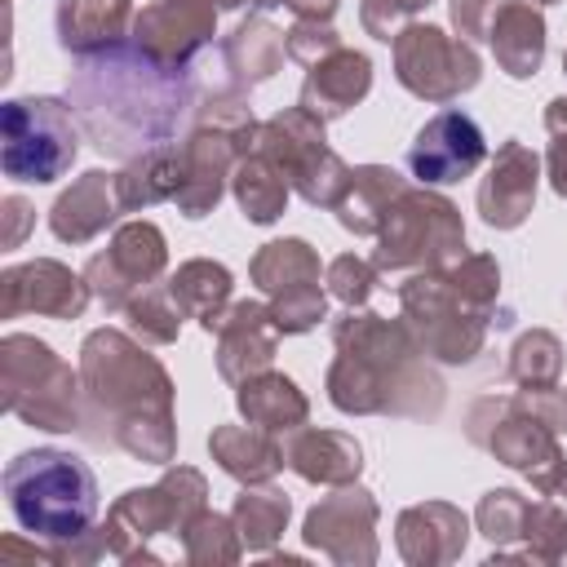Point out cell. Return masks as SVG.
<instances>
[{
    "instance_id": "obj_4",
    "label": "cell",
    "mask_w": 567,
    "mask_h": 567,
    "mask_svg": "<svg viewBox=\"0 0 567 567\" xmlns=\"http://www.w3.org/2000/svg\"><path fill=\"white\" fill-rule=\"evenodd\" d=\"M461 239L465 235H461L456 208L447 199L399 195L390 217H385L377 266L381 270H403V266H421V261H443L447 252L461 248Z\"/></svg>"
},
{
    "instance_id": "obj_5",
    "label": "cell",
    "mask_w": 567,
    "mask_h": 567,
    "mask_svg": "<svg viewBox=\"0 0 567 567\" xmlns=\"http://www.w3.org/2000/svg\"><path fill=\"white\" fill-rule=\"evenodd\" d=\"M394 58H399V80L421 93V97H452L478 80V58L465 40H447L434 27H408L394 35Z\"/></svg>"
},
{
    "instance_id": "obj_9",
    "label": "cell",
    "mask_w": 567,
    "mask_h": 567,
    "mask_svg": "<svg viewBox=\"0 0 567 567\" xmlns=\"http://www.w3.org/2000/svg\"><path fill=\"white\" fill-rule=\"evenodd\" d=\"M213 4L208 0H159L137 13V44L168 62L182 66L208 35H213Z\"/></svg>"
},
{
    "instance_id": "obj_17",
    "label": "cell",
    "mask_w": 567,
    "mask_h": 567,
    "mask_svg": "<svg viewBox=\"0 0 567 567\" xmlns=\"http://www.w3.org/2000/svg\"><path fill=\"white\" fill-rule=\"evenodd\" d=\"M182 186V151H146L128 173L115 177V199L120 208H137V204H155L164 195H177Z\"/></svg>"
},
{
    "instance_id": "obj_18",
    "label": "cell",
    "mask_w": 567,
    "mask_h": 567,
    "mask_svg": "<svg viewBox=\"0 0 567 567\" xmlns=\"http://www.w3.org/2000/svg\"><path fill=\"white\" fill-rule=\"evenodd\" d=\"M239 408L248 421L275 430V425H292L306 416V399L297 394V385L288 377H261V381H244L239 390Z\"/></svg>"
},
{
    "instance_id": "obj_8",
    "label": "cell",
    "mask_w": 567,
    "mask_h": 567,
    "mask_svg": "<svg viewBox=\"0 0 567 567\" xmlns=\"http://www.w3.org/2000/svg\"><path fill=\"white\" fill-rule=\"evenodd\" d=\"M164 266V239L155 226L137 221V226H124L115 235V244L89 261V284L93 292L106 301V306H124V292L128 288H142L151 275H159Z\"/></svg>"
},
{
    "instance_id": "obj_23",
    "label": "cell",
    "mask_w": 567,
    "mask_h": 567,
    "mask_svg": "<svg viewBox=\"0 0 567 567\" xmlns=\"http://www.w3.org/2000/svg\"><path fill=\"white\" fill-rule=\"evenodd\" d=\"M332 443H337V434H315V430H310V434H301V439L292 443L288 456H292V465H297L306 478H328V483H332V478L359 474V461H341V456L332 461V456H328Z\"/></svg>"
},
{
    "instance_id": "obj_12",
    "label": "cell",
    "mask_w": 567,
    "mask_h": 567,
    "mask_svg": "<svg viewBox=\"0 0 567 567\" xmlns=\"http://www.w3.org/2000/svg\"><path fill=\"white\" fill-rule=\"evenodd\" d=\"M368 58L363 53H350V49H332V58L310 71L306 80V93H301V106L315 111V115H341L346 106H354L363 93H368Z\"/></svg>"
},
{
    "instance_id": "obj_21",
    "label": "cell",
    "mask_w": 567,
    "mask_h": 567,
    "mask_svg": "<svg viewBox=\"0 0 567 567\" xmlns=\"http://www.w3.org/2000/svg\"><path fill=\"white\" fill-rule=\"evenodd\" d=\"M266 310L261 306H239L235 315H230V328H221V372L235 363V354H244L248 359V368H261L266 359H270V350H275V332L266 328Z\"/></svg>"
},
{
    "instance_id": "obj_27",
    "label": "cell",
    "mask_w": 567,
    "mask_h": 567,
    "mask_svg": "<svg viewBox=\"0 0 567 567\" xmlns=\"http://www.w3.org/2000/svg\"><path fill=\"white\" fill-rule=\"evenodd\" d=\"M128 315H133V328H137L146 341H173V337H177V310H168L159 297L133 301Z\"/></svg>"
},
{
    "instance_id": "obj_22",
    "label": "cell",
    "mask_w": 567,
    "mask_h": 567,
    "mask_svg": "<svg viewBox=\"0 0 567 567\" xmlns=\"http://www.w3.org/2000/svg\"><path fill=\"white\" fill-rule=\"evenodd\" d=\"M213 452H217V461H221L230 474H248V478L270 474V470L279 465V452H275L261 434H244V430H221V434L213 439Z\"/></svg>"
},
{
    "instance_id": "obj_15",
    "label": "cell",
    "mask_w": 567,
    "mask_h": 567,
    "mask_svg": "<svg viewBox=\"0 0 567 567\" xmlns=\"http://www.w3.org/2000/svg\"><path fill=\"white\" fill-rule=\"evenodd\" d=\"M403 195V186H399V173H390V168H359V173H350V186H346V195L337 199V213H341V226H350L354 235H368V230H377L385 217H390V208H394V199Z\"/></svg>"
},
{
    "instance_id": "obj_11",
    "label": "cell",
    "mask_w": 567,
    "mask_h": 567,
    "mask_svg": "<svg viewBox=\"0 0 567 567\" xmlns=\"http://www.w3.org/2000/svg\"><path fill=\"white\" fill-rule=\"evenodd\" d=\"M44 310V315H80L84 310V288L71 270L53 266V261H31L22 270L4 275V310Z\"/></svg>"
},
{
    "instance_id": "obj_7",
    "label": "cell",
    "mask_w": 567,
    "mask_h": 567,
    "mask_svg": "<svg viewBox=\"0 0 567 567\" xmlns=\"http://www.w3.org/2000/svg\"><path fill=\"white\" fill-rule=\"evenodd\" d=\"M483 159V133L465 111H439L412 142L408 168L430 186L439 182H461L478 168Z\"/></svg>"
},
{
    "instance_id": "obj_1",
    "label": "cell",
    "mask_w": 567,
    "mask_h": 567,
    "mask_svg": "<svg viewBox=\"0 0 567 567\" xmlns=\"http://www.w3.org/2000/svg\"><path fill=\"white\" fill-rule=\"evenodd\" d=\"M66 102L102 155H137L177 133L190 111V80L142 44H106L97 53H80Z\"/></svg>"
},
{
    "instance_id": "obj_14",
    "label": "cell",
    "mask_w": 567,
    "mask_h": 567,
    "mask_svg": "<svg viewBox=\"0 0 567 567\" xmlns=\"http://www.w3.org/2000/svg\"><path fill=\"white\" fill-rule=\"evenodd\" d=\"M128 18V0H66L58 9V35L75 53H97L120 44V27Z\"/></svg>"
},
{
    "instance_id": "obj_25",
    "label": "cell",
    "mask_w": 567,
    "mask_h": 567,
    "mask_svg": "<svg viewBox=\"0 0 567 567\" xmlns=\"http://www.w3.org/2000/svg\"><path fill=\"white\" fill-rule=\"evenodd\" d=\"M288 518V501L275 496V492H261V496H244L239 501V523H244V536L252 545H266Z\"/></svg>"
},
{
    "instance_id": "obj_6",
    "label": "cell",
    "mask_w": 567,
    "mask_h": 567,
    "mask_svg": "<svg viewBox=\"0 0 567 567\" xmlns=\"http://www.w3.org/2000/svg\"><path fill=\"white\" fill-rule=\"evenodd\" d=\"M252 275L266 292L279 297L275 306V328L284 332H306L315 319H323V292L315 288L319 279V261L310 257V248L301 239H284V244H266V252L252 261Z\"/></svg>"
},
{
    "instance_id": "obj_10",
    "label": "cell",
    "mask_w": 567,
    "mask_h": 567,
    "mask_svg": "<svg viewBox=\"0 0 567 567\" xmlns=\"http://www.w3.org/2000/svg\"><path fill=\"white\" fill-rule=\"evenodd\" d=\"M532 199H536V155L523 142H505L496 164H492V177L478 190L483 221L509 230V226H518L527 217Z\"/></svg>"
},
{
    "instance_id": "obj_24",
    "label": "cell",
    "mask_w": 567,
    "mask_h": 567,
    "mask_svg": "<svg viewBox=\"0 0 567 567\" xmlns=\"http://www.w3.org/2000/svg\"><path fill=\"white\" fill-rule=\"evenodd\" d=\"M554 372H558V341H554L549 332L523 337L518 350H514V377L532 381V390H536V385L554 381Z\"/></svg>"
},
{
    "instance_id": "obj_26",
    "label": "cell",
    "mask_w": 567,
    "mask_h": 567,
    "mask_svg": "<svg viewBox=\"0 0 567 567\" xmlns=\"http://www.w3.org/2000/svg\"><path fill=\"white\" fill-rule=\"evenodd\" d=\"M430 0H363V27L377 35V40H390L399 35V22L421 13Z\"/></svg>"
},
{
    "instance_id": "obj_3",
    "label": "cell",
    "mask_w": 567,
    "mask_h": 567,
    "mask_svg": "<svg viewBox=\"0 0 567 567\" xmlns=\"http://www.w3.org/2000/svg\"><path fill=\"white\" fill-rule=\"evenodd\" d=\"M4 128V173L13 182H53L75 159V124L71 106L58 97H13L0 111Z\"/></svg>"
},
{
    "instance_id": "obj_13",
    "label": "cell",
    "mask_w": 567,
    "mask_h": 567,
    "mask_svg": "<svg viewBox=\"0 0 567 567\" xmlns=\"http://www.w3.org/2000/svg\"><path fill=\"white\" fill-rule=\"evenodd\" d=\"M492 49H496V62L509 71V75H532L540 66V53H545V27L536 18L532 4H501L492 13Z\"/></svg>"
},
{
    "instance_id": "obj_28",
    "label": "cell",
    "mask_w": 567,
    "mask_h": 567,
    "mask_svg": "<svg viewBox=\"0 0 567 567\" xmlns=\"http://www.w3.org/2000/svg\"><path fill=\"white\" fill-rule=\"evenodd\" d=\"M328 279H332V292H337L341 301H350V306H359V301L372 292V266H368V261H354V257L332 261Z\"/></svg>"
},
{
    "instance_id": "obj_29",
    "label": "cell",
    "mask_w": 567,
    "mask_h": 567,
    "mask_svg": "<svg viewBox=\"0 0 567 567\" xmlns=\"http://www.w3.org/2000/svg\"><path fill=\"white\" fill-rule=\"evenodd\" d=\"M549 133H554V146H549L554 190H558V195H567V97L549 102Z\"/></svg>"
},
{
    "instance_id": "obj_30",
    "label": "cell",
    "mask_w": 567,
    "mask_h": 567,
    "mask_svg": "<svg viewBox=\"0 0 567 567\" xmlns=\"http://www.w3.org/2000/svg\"><path fill=\"white\" fill-rule=\"evenodd\" d=\"M496 9V0H452V22L461 27V35H483V18H492Z\"/></svg>"
},
{
    "instance_id": "obj_16",
    "label": "cell",
    "mask_w": 567,
    "mask_h": 567,
    "mask_svg": "<svg viewBox=\"0 0 567 567\" xmlns=\"http://www.w3.org/2000/svg\"><path fill=\"white\" fill-rule=\"evenodd\" d=\"M111 190L115 186H106V173H84V182L53 204V235L71 244L93 239L111 221Z\"/></svg>"
},
{
    "instance_id": "obj_20",
    "label": "cell",
    "mask_w": 567,
    "mask_h": 567,
    "mask_svg": "<svg viewBox=\"0 0 567 567\" xmlns=\"http://www.w3.org/2000/svg\"><path fill=\"white\" fill-rule=\"evenodd\" d=\"M226 292H230V275H226L221 266H213V261H190V266H182V275L173 279V301H177V310L204 315V328H208V332H213V323H217V306L226 301Z\"/></svg>"
},
{
    "instance_id": "obj_2",
    "label": "cell",
    "mask_w": 567,
    "mask_h": 567,
    "mask_svg": "<svg viewBox=\"0 0 567 567\" xmlns=\"http://www.w3.org/2000/svg\"><path fill=\"white\" fill-rule=\"evenodd\" d=\"M4 492L13 518L44 540H75L89 532L97 514V478L93 470L58 447L22 452L4 470Z\"/></svg>"
},
{
    "instance_id": "obj_19",
    "label": "cell",
    "mask_w": 567,
    "mask_h": 567,
    "mask_svg": "<svg viewBox=\"0 0 567 567\" xmlns=\"http://www.w3.org/2000/svg\"><path fill=\"white\" fill-rule=\"evenodd\" d=\"M235 195L244 204V217L252 221H275L284 213V199H288V182L279 177V168L257 155V159H244L239 164V177H235Z\"/></svg>"
}]
</instances>
